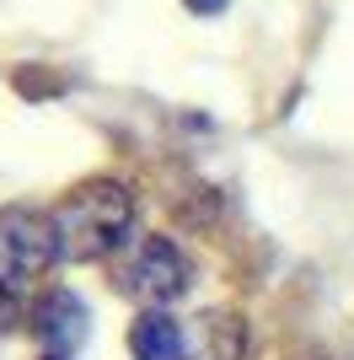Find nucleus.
Masks as SVG:
<instances>
[{
    "label": "nucleus",
    "instance_id": "obj_1",
    "mask_svg": "<svg viewBox=\"0 0 354 360\" xmlns=\"http://www.w3.org/2000/svg\"><path fill=\"white\" fill-rule=\"evenodd\" d=\"M48 221H54V253L65 264H97L129 242L134 199L118 178H91L59 199Z\"/></svg>",
    "mask_w": 354,
    "mask_h": 360
},
{
    "label": "nucleus",
    "instance_id": "obj_2",
    "mask_svg": "<svg viewBox=\"0 0 354 360\" xmlns=\"http://www.w3.org/2000/svg\"><path fill=\"white\" fill-rule=\"evenodd\" d=\"M113 280L124 296L145 301V307H166L193 285V264L172 237H134L113 264Z\"/></svg>",
    "mask_w": 354,
    "mask_h": 360
},
{
    "label": "nucleus",
    "instance_id": "obj_3",
    "mask_svg": "<svg viewBox=\"0 0 354 360\" xmlns=\"http://www.w3.org/2000/svg\"><path fill=\"white\" fill-rule=\"evenodd\" d=\"M54 221L44 210L11 205L0 210V285H32L54 269Z\"/></svg>",
    "mask_w": 354,
    "mask_h": 360
},
{
    "label": "nucleus",
    "instance_id": "obj_4",
    "mask_svg": "<svg viewBox=\"0 0 354 360\" xmlns=\"http://www.w3.org/2000/svg\"><path fill=\"white\" fill-rule=\"evenodd\" d=\"M86 323H91L86 301L75 296V290H65V285L44 290V296H38V307H32V328H38V339H44L54 355H65V349H75V345H86V333H91Z\"/></svg>",
    "mask_w": 354,
    "mask_h": 360
},
{
    "label": "nucleus",
    "instance_id": "obj_5",
    "mask_svg": "<svg viewBox=\"0 0 354 360\" xmlns=\"http://www.w3.org/2000/svg\"><path fill=\"white\" fill-rule=\"evenodd\" d=\"M183 360H247V328L236 312H199L183 328Z\"/></svg>",
    "mask_w": 354,
    "mask_h": 360
},
{
    "label": "nucleus",
    "instance_id": "obj_6",
    "mask_svg": "<svg viewBox=\"0 0 354 360\" xmlns=\"http://www.w3.org/2000/svg\"><path fill=\"white\" fill-rule=\"evenodd\" d=\"M129 349H134V360H183V323L166 317L162 307L140 312L129 328Z\"/></svg>",
    "mask_w": 354,
    "mask_h": 360
},
{
    "label": "nucleus",
    "instance_id": "obj_7",
    "mask_svg": "<svg viewBox=\"0 0 354 360\" xmlns=\"http://www.w3.org/2000/svg\"><path fill=\"white\" fill-rule=\"evenodd\" d=\"M16 323H22V301H16L11 285H0V333H11Z\"/></svg>",
    "mask_w": 354,
    "mask_h": 360
},
{
    "label": "nucleus",
    "instance_id": "obj_8",
    "mask_svg": "<svg viewBox=\"0 0 354 360\" xmlns=\"http://www.w3.org/2000/svg\"><path fill=\"white\" fill-rule=\"evenodd\" d=\"M183 6H188L193 16H221L225 6H231V0H183Z\"/></svg>",
    "mask_w": 354,
    "mask_h": 360
},
{
    "label": "nucleus",
    "instance_id": "obj_9",
    "mask_svg": "<svg viewBox=\"0 0 354 360\" xmlns=\"http://www.w3.org/2000/svg\"><path fill=\"white\" fill-rule=\"evenodd\" d=\"M48 360H65V355H48Z\"/></svg>",
    "mask_w": 354,
    "mask_h": 360
}]
</instances>
